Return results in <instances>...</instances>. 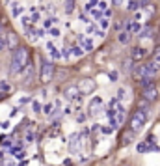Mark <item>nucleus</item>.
<instances>
[{"mask_svg": "<svg viewBox=\"0 0 160 166\" xmlns=\"http://www.w3.org/2000/svg\"><path fill=\"white\" fill-rule=\"evenodd\" d=\"M26 65H28V51L24 47H17L11 56V67H9L11 73H20Z\"/></svg>", "mask_w": 160, "mask_h": 166, "instance_id": "nucleus-1", "label": "nucleus"}, {"mask_svg": "<svg viewBox=\"0 0 160 166\" xmlns=\"http://www.w3.org/2000/svg\"><path fill=\"white\" fill-rule=\"evenodd\" d=\"M147 118H149L147 110H134L132 116L128 118V129H130L132 133H140V131L143 129L145 122H147Z\"/></svg>", "mask_w": 160, "mask_h": 166, "instance_id": "nucleus-2", "label": "nucleus"}, {"mask_svg": "<svg viewBox=\"0 0 160 166\" xmlns=\"http://www.w3.org/2000/svg\"><path fill=\"white\" fill-rule=\"evenodd\" d=\"M52 75H54V64L50 60H41V73H39L41 82L49 84L52 80Z\"/></svg>", "mask_w": 160, "mask_h": 166, "instance_id": "nucleus-3", "label": "nucleus"}, {"mask_svg": "<svg viewBox=\"0 0 160 166\" xmlns=\"http://www.w3.org/2000/svg\"><path fill=\"white\" fill-rule=\"evenodd\" d=\"M76 86H78V90H80L82 95H89V93H93V91H95V88H97L95 80H91V79H82Z\"/></svg>", "mask_w": 160, "mask_h": 166, "instance_id": "nucleus-4", "label": "nucleus"}, {"mask_svg": "<svg viewBox=\"0 0 160 166\" xmlns=\"http://www.w3.org/2000/svg\"><path fill=\"white\" fill-rule=\"evenodd\" d=\"M63 95H65V99H67V101H78L82 93H80V90H78V86H76V84H71V86H67V88H65Z\"/></svg>", "mask_w": 160, "mask_h": 166, "instance_id": "nucleus-5", "label": "nucleus"}, {"mask_svg": "<svg viewBox=\"0 0 160 166\" xmlns=\"http://www.w3.org/2000/svg\"><path fill=\"white\" fill-rule=\"evenodd\" d=\"M147 56V51L143 49V47H132V51H130V60L132 62H138V60H143Z\"/></svg>", "mask_w": 160, "mask_h": 166, "instance_id": "nucleus-6", "label": "nucleus"}, {"mask_svg": "<svg viewBox=\"0 0 160 166\" xmlns=\"http://www.w3.org/2000/svg\"><path fill=\"white\" fill-rule=\"evenodd\" d=\"M143 67H145V73H147V77H154V75H158V73H160V64H156L154 60H153V62L143 64Z\"/></svg>", "mask_w": 160, "mask_h": 166, "instance_id": "nucleus-7", "label": "nucleus"}, {"mask_svg": "<svg viewBox=\"0 0 160 166\" xmlns=\"http://www.w3.org/2000/svg\"><path fill=\"white\" fill-rule=\"evenodd\" d=\"M143 99L147 101V103H153V101H156V97H158V90H156V86H151V88H147V90H143Z\"/></svg>", "mask_w": 160, "mask_h": 166, "instance_id": "nucleus-8", "label": "nucleus"}, {"mask_svg": "<svg viewBox=\"0 0 160 166\" xmlns=\"http://www.w3.org/2000/svg\"><path fill=\"white\" fill-rule=\"evenodd\" d=\"M99 108H102V99L101 97H95L93 101L89 103V116H97L99 114Z\"/></svg>", "mask_w": 160, "mask_h": 166, "instance_id": "nucleus-9", "label": "nucleus"}, {"mask_svg": "<svg viewBox=\"0 0 160 166\" xmlns=\"http://www.w3.org/2000/svg\"><path fill=\"white\" fill-rule=\"evenodd\" d=\"M134 134H136V133H132L130 129H127V131H123V134H121V138H119V140H121V142H119V144H121V146H128V144H130V142L134 140Z\"/></svg>", "mask_w": 160, "mask_h": 166, "instance_id": "nucleus-10", "label": "nucleus"}, {"mask_svg": "<svg viewBox=\"0 0 160 166\" xmlns=\"http://www.w3.org/2000/svg\"><path fill=\"white\" fill-rule=\"evenodd\" d=\"M132 77H134L136 80H142V79H145V77H147V73H145V67H143V65H136V67L132 69Z\"/></svg>", "mask_w": 160, "mask_h": 166, "instance_id": "nucleus-11", "label": "nucleus"}, {"mask_svg": "<svg viewBox=\"0 0 160 166\" xmlns=\"http://www.w3.org/2000/svg\"><path fill=\"white\" fill-rule=\"evenodd\" d=\"M153 34H154V28H153L151 25H147V26H143V28L140 30V37H142V39H147V37H153Z\"/></svg>", "mask_w": 160, "mask_h": 166, "instance_id": "nucleus-12", "label": "nucleus"}, {"mask_svg": "<svg viewBox=\"0 0 160 166\" xmlns=\"http://www.w3.org/2000/svg\"><path fill=\"white\" fill-rule=\"evenodd\" d=\"M117 41H119L121 45H128V43H130V34H128L127 30L119 32V34H117Z\"/></svg>", "mask_w": 160, "mask_h": 166, "instance_id": "nucleus-13", "label": "nucleus"}, {"mask_svg": "<svg viewBox=\"0 0 160 166\" xmlns=\"http://www.w3.org/2000/svg\"><path fill=\"white\" fill-rule=\"evenodd\" d=\"M140 86H142L143 90H147V88L154 86V80H153V77H145V79H142V80H140Z\"/></svg>", "mask_w": 160, "mask_h": 166, "instance_id": "nucleus-14", "label": "nucleus"}, {"mask_svg": "<svg viewBox=\"0 0 160 166\" xmlns=\"http://www.w3.org/2000/svg\"><path fill=\"white\" fill-rule=\"evenodd\" d=\"M140 30H142V26L138 25V22H127V32L130 34V32H138L140 34Z\"/></svg>", "mask_w": 160, "mask_h": 166, "instance_id": "nucleus-15", "label": "nucleus"}, {"mask_svg": "<svg viewBox=\"0 0 160 166\" xmlns=\"http://www.w3.org/2000/svg\"><path fill=\"white\" fill-rule=\"evenodd\" d=\"M125 8H127L128 11H138V10H140V6H138V0H128Z\"/></svg>", "mask_w": 160, "mask_h": 166, "instance_id": "nucleus-16", "label": "nucleus"}, {"mask_svg": "<svg viewBox=\"0 0 160 166\" xmlns=\"http://www.w3.org/2000/svg\"><path fill=\"white\" fill-rule=\"evenodd\" d=\"M132 64H134V62H132L130 58H127V60L123 62V69L127 71V73H132V69H134V65H132Z\"/></svg>", "mask_w": 160, "mask_h": 166, "instance_id": "nucleus-17", "label": "nucleus"}, {"mask_svg": "<svg viewBox=\"0 0 160 166\" xmlns=\"http://www.w3.org/2000/svg\"><path fill=\"white\" fill-rule=\"evenodd\" d=\"M6 49H8V37L0 36V51H6Z\"/></svg>", "mask_w": 160, "mask_h": 166, "instance_id": "nucleus-18", "label": "nucleus"}, {"mask_svg": "<svg viewBox=\"0 0 160 166\" xmlns=\"http://www.w3.org/2000/svg\"><path fill=\"white\" fill-rule=\"evenodd\" d=\"M73 10H75V0H67V2H65V11L71 13Z\"/></svg>", "mask_w": 160, "mask_h": 166, "instance_id": "nucleus-19", "label": "nucleus"}, {"mask_svg": "<svg viewBox=\"0 0 160 166\" xmlns=\"http://www.w3.org/2000/svg\"><path fill=\"white\" fill-rule=\"evenodd\" d=\"M84 51H87V52L93 51V41H91V39H86L84 41Z\"/></svg>", "mask_w": 160, "mask_h": 166, "instance_id": "nucleus-20", "label": "nucleus"}, {"mask_svg": "<svg viewBox=\"0 0 160 166\" xmlns=\"http://www.w3.org/2000/svg\"><path fill=\"white\" fill-rule=\"evenodd\" d=\"M8 37V36H6ZM17 43V37H15V34H9V37H8V47H13Z\"/></svg>", "mask_w": 160, "mask_h": 166, "instance_id": "nucleus-21", "label": "nucleus"}, {"mask_svg": "<svg viewBox=\"0 0 160 166\" xmlns=\"http://www.w3.org/2000/svg\"><path fill=\"white\" fill-rule=\"evenodd\" d=\"M136 149H138V153H145V151H147V142H142V144H138V148H136Z\"/></svg>", "mask_w": 160, "mask_h": 166, "instance_id": "nucleus-22", "label": "nucleus"}, {"mask_svg": "<svg viewBox=\"0 0 160 166\" xmlns=\"http://www.w3.org/2000/svg\"><path fill=\"white\" fill-rule=\"evenodd\" d=\"M99 26H101L102 30H106V28H108V19H102V17H101V19H99Z\"/></svg>", "mask_w": 160, "mask_h": 166, "instance_id": "nucleus-23", "label": "nucleus"}, {"mask_svg": "<svg viewBox=\"0 0 160 166\" xmlns=\"http://www.w3.org/2000/svg\"><path fill=\"white\" fill-rule=\"evenodd\" d=\"M125 93H127V90H125V88H119V91H117V99H125V97H127Z\"/></svg>", "mask_w": 160, "mask_h": 166, "instance_id": "nucleus-24", "label": "nucleus"}, {"mask_svg": "<svg viewBox=\"0 0 160 166\" xmlns=\"http://www.w3.org/2000/svg\"><path fill=\"white\" fill-rule=\"evenodd\" d=\"M97 6H99V10H101V11H104V10L108 8V4L104 2V0H101V2H97Z\"/></svg>", "mask_w": 160, "mask_h": 166, "instance_id": "nucleus-25", "label": "nucleus"}, {"mask_svg": "<svg viewBox=\"0 0 160 166\" xmlns=\"http://www.w3.org/2000/svg\"><path fill=\"white\" fill-rule=\"evenodd\" d=\"M50 54H52V58H54V60H60V58H61V54L58 52V49H54V51H50Z\"/></svg>", "mask_w": 160, "mask_h": 166, "instance_id": "nucleus-26", "label": "nucleus"}, {"mask_svg": "<svg viewBox=\"0 0 160 166\" xmlns=\"http://www.w3.org/2000/svg\"><path fill=\"white\" fill-rule=\"evenodd\" d=\"M138 6H140V8H145V10H147V6H149V0H138Z\"/></svg>", "mask_w": 160, "mask_h": 166, "instance_id": "nucleus-27", "label": "nucleus"}, {"mask_svg": "<svg viewBox=\"0 0 160 166\" xmlns=\"http://www.w3.org/2000/svg\"><path fill=\"white\" fill-rule=\"evenodd\" d=\"M154 62H156V64H160V47L154 51Z\"/></svg>", "mask_w": 160, "mask_h": 166, "instance_id": "nucleus-28", "label": "nucleus"}, {"mask_svg": "<svg viewBox=\"0 0 160 166\" xmlns=\"http://www.w3.org/2000/svg\"><path fill=\"white\" fill-rule=\"evenodd\" d=\"M73 51H75V56H82V54H84V51L80 49V47H75Z\"/></svg>", "mask_w": 160, "mask_h": 166, "instance_id": "nucleus-29", "label": "nucleus"}, {"mask_svg": "<svg viewBox=\"0 0 160 166\" xmlns=\"http://www.w3.org/2000/svg\"><path fill=\"white\" fill-rule=\"evenodd\" d=\"M43 112H45V114H50V112H52V105H45Z\"/></svg>", "mask_w": 160, "mask_h": 166, "instance_id": "nucleus-30", "label": "nucleus"}, {"mask_svg": "<svg viewBox=\"0 0 160 166\" xmlns=\"http://www.w3.org/2000/svg\"><path fill=\"white\" fill-rule=\"evenodd\" d=\"M50 36H52V37H58V36H60V30H58V28H52V30H50Z\"/></svg>", "mask_w": 160, "mask_h": 166, "instance_id": "nucleus-31", "label": "nucleus"}, {"mask_svg": "<svg viewBox=\"0 0 160 166\" xmlns=\"http://www.w3.org/2000/svg\"><path fill=\"white\" fill-rule=\"evenodd\" d=\"M32 106H34V110H35V112H41V105H39L37 101H34V105H32Z\"/></svg>", "mask_w": 160, "mask_h": 166, "instance_id": "nucleus-32", "label": "nucleus"}, {"mask_svg": "<svg viewBox=\"0 0 160 166\" xmlns=\"http://www.w3.org/2000/svg\"><path fill=\"white\" fill-rule=\"evenodd\" d=\"M15 157H17V159H24V157H26V153H24V151H22V149H20L19 153H15Z\"/></svg>", "mask_w": 160, "mask_h": 166, "instance_id": "nucleus-33", "label": "nucleus"}, {"mask_svg": "<svg viewBox=\"0 0 160 166\" xmlns=\"http://www.w3.org/2000/svg\"><path fill=\"white\" fill-rule=\"evenodd\" d=\"M91 13H93V17H97V19H101V10H93V11H91Z\"/></svg>", "mask_w": 160, "mask_h": 166, "instance_id": "nucleus-34", "label": "nucleus"}, {"mask_svg": "<svg viewBox=\"0 0 160 166\" xmlns=\"http://www.w3.org/2000/svg\"><path fill=\"white\" fill-rule=\"evenodd\" d=\"M113 28H116V30H121V28H123V22H121V21H117L116 25H113Z\"/></svg>", "mask_w": 160, "mask_h": 166, "instance_id": "nucleus-35", "label": "nucleus"}, {"mask_svg": "<svg viewBox=\"0 0 160 166\" xmlns=\"http://www.w3.org/2000/svg\"><path fill=\"white\" fill-rule=\"evenodd\" d=\"M11 11H13V15H15V17H17V15H19V13H20V11H22V8H17V6H15V8H13V10H11Z\"/></svg>", "mask_w": 160, "mask_h": 166, "instance_id": "nucleus-36", "label": "nucleus"}, {"mask_svg": "<svg viewBox=\"0 0 160 166\" xmlns=\"http://www.w3.org/2000/svg\"><path fill=\"white\" fill-rule=\"evenodd\" d=\"M93 32H95V25H89L87 26V34H93Z\"/></svg>", "mask_w": 160, "mask_h": 166, "instance_id": "nucleus-37", "label": "nucleus"}, {"mask_svg": "<svg viewBox=\"0 0 160 166\" xmlns=\"http://www.w3.org/2000/svg\"><path fill=\"white\" fill-rule=\"evenodd\" d=\"M95 34H97V36H99V37H104V36H106V34H104V30H97V32H95Z\"/></svg>", "mask_w": 160, "mask_h": 166, "instance_id": "nucleus-38", "label": "nucleus"}, {"mask_svg": "<svg viewBox=\"0 0 160 166\" xmlns=\"http://www.w3.org/2000/svg\"><path fill=\"white\" fill-rule=\"evenodd\" d=\"M26 140H28V142H32V140H34V134H32V133H28V134H26Z\"/></svg>", "mask_w": 160, "mask_h": 166, "instance_id": "nucleus-39", "label": "nucleus"}, {"mask_svg": "<svg viewBox=\"0 0 160 166\" xmlns=\"http://www.w3.org/2000/svg\"><path fill=\"white\" fill-rule=\"evenodd\" d=\"M0 127H2V129H8V127H9V123H8V122H4V123H0Z\"/></svg>", "mask_w": 160, "mask_h": 166, "instance_id": "nucleus-40", "label": "nucleus"}, {"mask_svg": "<svg viewBox=\"0 0 160 166\" xmlns=\"http://www.w3.org/2000/svg\"><path fill=\"white\" fill-rule=\"evenodd\" d=\"M121 2H123V0H113V6H119Z\"/></svg>", "mask_w": 160, "mask_h": 166, "instance_id": "nucleus-41", "label": "nucleus"}, {"mask_svg": "<svg viewBox=\"0 0 160 166\" xmlns=\"http://www.w3.org/2000/svg\"><path fill=\"white\" fill-rule=\"evenodd\" d=\"M2 97H4V91H2V90H0V99H2Z\"/></svg>", "mask_w": 160, "mask_h": 166, "instance_id": "nucleus-42", "label": "nucleus"}, {"mask_svg": "<svg viewBox=\"0 0 160 166\" xmlns=\"http://www.w3.org/2000/svg\"><path fill=\"white\" fill-rule=\"evenodd\" d=\"M2 157H4V153H2V151H0V159H2Z\"/></svg>", "mask_w": 160, "mask_h": 166, "instance_id": "nucleus-43", "label": "nucleus"}, {"mask_svg": "<svg viewBox=\"0 0 160 166\" xmlns=\"http://www.w3.org/2000/svg\"><path fill=\"white\" fill-rule=\"evenodd\" d=\"M67 166H71V164H67Z\"/></svg>", "mask_w": 160, "mask_h": 166, "instance_id": "nucleus-44", "label": "nucleus"}]
</instances>
